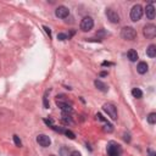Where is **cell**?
I'll use <instances>...</instances> for the list:
<instances>
[{"mask_svg":"<svg viewBox=\"0 0 156 156\" xmlns=\"http://www.w3.org/2000/svg\"><path fill=\"white\" fill-rule=\"evenodd\" d=\"M121 37H122V39H125V40H134L137 38V31H135L133 27L126 26L121 29Z\"/></svg>","mask_w":156,"mask_h":156,"instance_id":"cell-1","label":"cell"},{"mask_svg":"<svg viewBox=\"0 0 156 156\" xmlns=\"http://www.w3.org/2000/svg\"><path fill=\"white\" fill-rule=\"evenodd\" d=\"M143 14H144V11H143V7L142 5H139V4H137V5H134L132 9H130V20H132L133 22H138V21H140V18H142V16Z\"/></svg>","mask_w":156,"mask_h":156,"instance_id":"cell-2","label":"cell"},{"mask_svg":"<svg viewBox=\"0 0 156 156\" xmlns=\"http://www.w3.org/2000/svg\"><path fill=\"white\" fill-rule=\"evenodd\" d=\"M107 155L109 156H122V147L115 142H110L107 144Z\"/></svg>","mask_w":156,"mask_h":156,"instance_id":"cell-3","label":"cell"},{"mask_svg":"<svg viewBox=\"0 0 156 156\" xmlns=\"http://www.w3.org/2000/svg\"><path fill=\"white\" fill-rule=\"evenodd\" d=\"M93 27H94V20L90 17V16H85V17L82 18L81 24H79L81 31H83V32H89V31L93 29Z\"/></svg>","mask_w":156,"mask_h":156,"instance_id":"cell-4","label":"cell"},{"mask_svg":"<svg viewBox=\"0 0 156 156\" xmlns=\"http://www.w3.org/2000/svg\"><path fill=\"white\" fill-rule=\"evenodd\" d=\"M102 110L110 116V118L113 121L117 120V107L112 104H104L102 105Z\"/></svg>","mask_w":156,"mask_h":156,"instance_id":"cell-5","label":"cell"},{"mask_svg":"<svg viewBox=\"0 0 156 156\" xmlns=\"http://www.w3.org/2000/svg\"><path fill=\"white\" fill-rule=\"evenodd\" d=\"M143 33H144V37L147 38V39L155 38V35H156V26L153 24V23L146 24V26H144V28H143Z\"/></svg>","mask_w":156,"mask_h":156,"instance_id":"cell-6","label":"cell"},{"mask_svg":"<svg viewBox=\"0 0 156 156\" xmlns=\"http://www.w3.org/2000/svg\"><path fill=\"white\" fill-rule=\"evenodd\" d=\"M105 14H106V17H107V20L111 23H120V21H121V20H120V15H118L113 9H111V7L106 9Z\"/></svg>","mask_w":156,"mask_h":156,"instance_id":"cell-7","label":"cell"},{"mask_svg":"<svg viewBox=\"0 0 156 156\" xmlns=\"http://www.w3.org/2000/svg\"><path fill=\"white\" fill-rule=\"evenodd\" d=\"M68 15H69V10H68L67 6L60 5V6L56 7V10H55V16H56V17H59V18H66V17H68Z\"/></svg>","mask_w":156,"mask_h":156,"instance_id":"cell-8","label":"cell"},{"mask_svg":"<svg viewBox=\"0 0 156 156\" xmlns=\"http://www.w3.org/2000/svg\"><path fill=\"white\" fill-rule=\"evenodd\" d=\"M37 143L43 147H48L51 144V139L49 138L47 134H39L38 137H37Z\"/></svg>","mask_w":156,"mask_h":156,"instance_id":"cell-9","label":"cell"},{"mask_svg":"<svg viewBox=\"0 0 156 156\" xmlns=\"http://www.w3.org/2000/svg\"><path fill=\"white\" fill-rule=\"evenodd\" d=\"M56 105L61 109L62 113H69V115H72V107H71V105H69L67 101L56 100Z\"/></svg>","mask_w":156,"mask_h":156,"instance_id":"cell-10","label":"cell"},{"mask_svg":"<svg viewBox=\"0 0 156 156\" xmlns=\"http://www.w3.org/2000/svg\"><path fill=\"white\" fill-rule=\"evenodd\" d=\"M145 15H146L147 20H154L155 18V7H154V3L153 1L146 5V7H145Z\"/></svg>","mask_w":156,"mask_h":156,"instance_id":"cell-11","label":"cell"},{"mask_svg":"<svg viewBox=\"0 0 156 156\" xmlns=\"http://www.w3.org/2000/svg\"><path fill=\"white\" fill-rule=\"evenodd\" d=\"M147 69H149V65H147L145 61H140V62L138 64V66H137L138 73H140V75H145V73L147 72Z\"/></svg>","mask_w":156,"mask_h":156,"instance_id":"cell-12","label":"cell"},{"mask_svg":"<svg viewBox=\"0 0 156 156\" xmlns=\"http://www.w3.org/2000/svg\"><path fill=\"white\" fill-rule=\"evenodd\" d=\"M94 85L100 90V92H102V93H106L109 90V88H107V85H106L104 82H101L100 79H95L94 81Z\"/></svg>","mask_w":156,"mask_h":156,"instance_id":"cell-13","label":"cell"},{"mask_svg":"<svg viewBox=\"0 0 156 156\" xmlns=\"http://www.w3.org/2000/svg\"><path fill=\"white\" fill-rule=\"evenodd\" d=\"M146 55L149 56V57H151V59H154V57L156 56V45L155 44H150L149 47H147Z\"/></svg>","mask_w":156,"mask_h":156,"instance_id":"cell-14","label":"cell"},{"mask_svg":"<svg viewBox=\"0 0 156 156\" xmlns=\"http://www.w3.org/2000/svg\"><path fill=\"white\" fill-rule=\"evenodd\" d=\"M127 56H128L129 61H132V62H135V61L139 59L138 52H137V50H134V49H130V50L127 52Z\"/></svg>","mask_w":156,"mask_h":156,"instance_id":"cell-15","label":"cell"},{"mask_svg":"<svg viewBox=\"0 0 156 156\" xmlns=\"http://www.w3.org/2000/svg\"><path fill=\"white\" fill-rule=\"evenodd\" d=\"M132 95L134 98H137V99H142V98H143V92L139 88H133L132 89Z\"/></svg>","mask_w":156,"mask_h":156,"instance_id":"cell-16","label":"cell"},{"mask_svg":"<svg viewBox=\"0 0 156 156\" xmlns=\"http://www.w3.org/2000/svg\"><path fill=\"white\" fill-rule=\"evenodd\" d=\"M146 120H147V123H149V125H155L156 123V113L155 112L149 113L146 117Z\"/></svg>","mask_w":156,"mask_h":156,"instance_id":"cell-17","label":"cell"},{"mask_svg":"<svg viewBox=\"0 0 156 156\" xmlns=\"http://www.w3.org/2000/svg\"><path fill=\"white\" fill-rule=\"evenodd\" d=\"M14 143H15V145L18 147L22 146V142H21V139L18 138V135H14Z\"/></svg>","mask_w":156,"mask_h":156,"instance_id":"cell-18","label":"cell"},{"mask_svg":"<svg viewBox=\"0 0 156 156\" xmlns=\"http://www.w3.org/2000/svg\"><path fill=\"white\" fill-rule=\"evenodd\" d=\"M57 39L59 40H66V39H69V35L66 34V33H57Z\"/></svg>","mask_w":156,"mask_h":156,"instance_id":"cell-19","label":"cell"},{"mask_svg":"<svg viewBox=\"0 0 156 156\" xmlns=\"http://www.w3.org/2000/svg\"><path fill=\"white\" fill-rule=\"evenodd\" d=\"M64 133L66 134V135H67V137H68L69 139H75V138H76L75 133H73V132H71V130H69V129H66V130H64Z\"/></svg>","mask_w":156,"mask_h":156,"instance_id":"cell-20","label":"cell"},{"mask_svg":"<svg viewBox=\"0 0 156 156\" xmlns=\"http://www.w3.org/2000/svg\"><path fill=\"white\" fill-rule=\"evenodd\" d=\"M104 129L106 130V132L111 133V132H112V130H113V127H112V125H110V123L107 122V123H106V126H105V128H104Z\"/></svg>","mask_w":156,"mask_h":156,"instance_id":"cell-21","label":"cell"},{"mask_svg":"<svg viewBox=\"0 0 156 156\" xmlns=\"http://www.w3.org/2000/svg\"><path fill=\"white\" fill-rule=\"evenodd\" d=\"M43 29L47 32V34H48L49 37H51V31H50V28H49L48 26H43Z\"/></svg>","mask_w":156,"mask_h":156,"instance_id":"cell-22","label":"cell"},{"mask_svg":"<svg viewBox=\"0 0 156 156\" xmlns=\"http://www.w3.org/2000/svg\"><path fill=\"white\" fill-rule=\"evenodd\" d=\"M43 101H44V107L48 109V107H49V102H48V98H47V95H44Z\"/></svg>","mask_w":156,"mask_h":156,"instance_id":"cell-23","label":"cell"},{"mask_svg":"<svg viewBox=\"0 0 156 156\" xmlns=\"http://www.w3.org/2000/svg\"><path fill=\"white\" fill-rule=\"evenodd\" d=\"M44 122H45V123H47V125H50L51 127H52V126H54V121H52V120H51V118H49V120H48V118H47V120H44Z\"/></svg>","mask_w":156,"mask_h":156,"instance_id":"cell-24","label":"cell"},{"mask_svg":"<svg viewBox=\"0 0 156 156\" xmlns=\"http://www.w3.org/2000/svg\"><path fill=\"white\" fill-rule=\"evenodd\" d=\"M123 139H125V142L129 143V142H130V135H129L128 133H125V138H123Z\"/></svg>","mask_w":156,"mask_h":156,"instance_id":"cell-25","label":"cell"},{"mask_svg":"<svg viewBox=\"0 0 156 156\" xmlns=\"http://www.w3.org/2000/svg\"><path fill=\"white\" fill-rule=\"evenodd\" d=\"M69 156H82L79 151H72L71 154H69Z\"/></svg>","mask_w":156,"mask_h":156,"instance_id":"cell-26","label":"cell"},{"mask_svg":"<svg viewBox=\"0 0 156 156\" xmlns=\"http://www.w3.org/2000/svg\"><path fill=\"white\" fill-rule=\"evenodd\" d=\"M147 154H149V156H156V153L153 151L151 149H147Z\"/></svg>","mask_w":156,"mask_h":156,"instance_id":"cell-27","label":"cell"},{"mask_svg":"<svg viewBox=\"0 0 156 156\" xmlns=\"http://www.w3.org/2000/svg\"><path fill=\"white\" fill-rule=\"evenodd\" d=\"M101 65H102V66H112L113 64H112V62H107V61H104V62H102Z\"/></svg>","mask_w":156,"mask_h":156,"instance_id":"cell-28","label":"cell"},{"mask_svg":"<svg viewBox=\"0 0 156 156\" xmlns=\"http://www.w3.org/2000/svg\"><path fill=\"white\" fill-rule=\"evenodd\" d=\"M107 75H109V73L104 71V72H101V73H100V77H106V76H107Z\"/></svg>","mask_w":156,"mask_h":156,"instance_id":"cell-29","label":"cell"},{"mask_svg":"<svg viewBox=\"0 0 156 156\" xmlns=\"http://www.w3.org/2000/svg\"><path fill=\"white\" fill-rule=\"evenodd\" d=\"M51 156H55V155H51Z\"/></svg>","mask_w":156,"mask_h":156,"instance_id":"cell-30","label":"cell"}]
</instances>
